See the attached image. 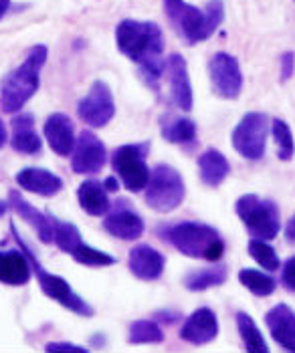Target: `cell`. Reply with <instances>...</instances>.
I'll use <instances>...</instances> for the list:
<instances>
[{
  "label": "cell",
  "mask_w": 295,
  "mask_h": 353,
  "mask_svg": "<svg viewBox=\"0 0 295 353\" xmlns=\"http://www.w3.org/2000/svg\"><path fill=\"white\" fill-rule=\"evenodd\" d=\"M235 210L255 239L273 241L281 230V218L273 200H263L257 194H245L237 200Z\"/></svg>",
  "instance_id": "7"
},
{
  "label": "cell",
  "mask_w": 295,
  "mask_h": 353,
  "mask_svg": "<svg viewBox=\"0 0 295 353\" xmlns=\"http://www.w3.org/2000/svg\"><path fill=\"white\" fill-rule=\"evenodd\" d=\"M237 329H239V335H241L242 343H245V350L251 353H267L269 347L259 331V327L255 325L253 317L249 313H237Z\"/></svg>",
  "instance_id": "27"
},
{
  "label": "cell",
  "mask_w": 295,
  "mask_h": 353,
  "mask_svg": "<svg viewBox=\"0 0 295 353\" xmlns=\"http://www.w3.org/2000/svg\"><path fill=\"white\" fill-rule=\"evenodd\" d=\"M10 130H12V137H10V145L15 152L25 154V156H37L43 150V141L41 136L35 132V115L23 111L17 113L10 121Z\"/></svg>",
  "instance_id": "19"
},
{
  "label": "cell",
  "mask_w": 295,
  "mask_h": 353,
  "mask_svg": "<svg viewBox=\"0 0 295 353\" xmlns=\"http://www.w3.org/2000/svg\"><path fill=\"white\" fill-rule=\"evenodd\" d=\"M218 335V319L211 307L196 309L180 329V339L194 345H204L215 341Z\"/></svg>",
  "instance_id": "17"
},
{
  "label": "cell",
  "mask_w": 295,
  "mask_h": 353,
  "mask_svg": "<svg viewBox=\"0 0 295 353\" xmlns=\"http://www.w3.org/2000/svg\"><path fill=\"white\" fill-rule=\"evenodd\" d=\"M285 239L295 243V216L292 218V220L287 222V226H285Z\"/></svg>",
  "instance_id": "38"
},
{
  "label": "cell",
  "mask_w": 295,
  "mask_h": 353,
  "mask_svg": "<svg viewBox=\"0 0 295 353\" xmlns=\"http://www.w3.org/2000/svg\"><path fill=\"white\" fill-rule=\"evenodd\" d=\"M156 319L162 321V323L172 325V323H176V321L180 319V313H176V311H158V313H156Z\"/></svg>",
  "instance_id": "37"
},
{
  "label": "cell",
  "mask_w": 295,
  "mask_h": 353,
  "mask_svg": "<svg viewBox=\"0 0 295 353\" xmlns=\"http://www.w3.org/2000/svg\"><path fill=\"white\" fill-rule=\"evenodd\" d=\"M115 45L120 53L134 61L140 69L144 83L158 91L160 79L166 71L164 53V34L162 28L152 21L126 19L115 27Z\"/></svg>",
  "instance_id": "1"
},
{
  "label": "cell",
  "mask_w": 295,
  "mask_h": 353,
  "mask_svg": "<svg viewBox=\"0 0 295 353\" xmlns=\"http://www.w3.org/2000/svg\"><path fill=\"white\" fill-rule=\"evenodd\" d=\"M8 202H10L12 210L23 218L28 226L35 228V232H37V236L41 239V243H45V245L55 243L53 214H45V212L37 210V208H35L19 190L8 192Z\"/></svg>",
  "instance_id": "16"
},
{
  "label": "cell",
  "mask_w": 295,
  "mask_h": 353,
  "mask_svg": "<svg viewBox=\"0 0 295 353\" xmlns=\"http://www.w3.org/2000/svg\"><path fill=\"white\" fill-rule=\"evenodd\" d=\"M239 281L242 287H247L255 297H269L275 291V279L257 269H242L239 272Z\"/></svg>",
  "instance_id": "28"
},
{
  "label": "cell",
  "mask_w": 295,
  "mask_h": 353,
  "mask_svg": "<svg viewBox=\"0 0 295 353\" xmlns=\"http://www.w3.org/2000/svg\"><path fill=\"white\" fill-rule=\"evenodd\" d=\"M47 352H87V347H81L75 343H67V341H53V343H47L45 347Z\"/></svg>",
  "instance_id": "36"
},
{
  "label": "cell",
  "mask_w": 295,
  "mask_h": 353,
  "mask_svg": "<svg viewBox=\"0 0 295 353\" xmlns=\"http://www.w3.org/2000/svg\"><path fill=\"white\" fill-rule=\"evenodd\" d=\"M160 134L166 141L176 145H190L196 141V123L190 117L166 115L160 121Z\"/></svg>",
  "instance_id": "25"
},
{
  "label": "cell",
  "mask_w": 295,
  "mask_h": 353,
  "mask_svg": "<svg viewBox=\"0 0 295 353\" xmlns=\"http://www.w3.org/2000/svg\"><path fill=\"white\" fill-rule=\"evenodd\" d=\"M10 232H12V236H15V241L19 243L21 246V250H25V254L28 256V261H30V267H32V274L37 276V281H39V285H41V289H43V293L49 297V299L57 301L61 307H65L67 311H71V313H75V315H79V317H93V307L87 303L85 299H81L79 295L73 291V287L63 279V276H59V274H53L51 271H47L41 263H39V259H37V254L28 248V245L23 241V236L19 234V230H17V226H15V222H10Z\"/></svg>",
  "instance_id": "5"
},
{
  "label": "cell",
  "mask_w": 295,
  "mask_h": 353,
  "mask_svg": "<svg viewBox=\"0 0 295 353\" xmlns=\"http://www.w3.org/2000/svg\"><path fill=\"white\" fill-rule=\"evenodd\" d=\"M249 254L259 263V267H263V269L269 272H275L281 267L275 248L271 245H267L265 241H261V239H253V241L249 243Z\"/></svg>",
  "instance_id": "33"
},
{
  "label": "cell",
  "mask_w": 295,
  "mask_h": 353,
  "mask_svg": "<svg viewBox=\"0 0 295 353\" xmlns=\"http://www.w3.org/2000/svg\"><path fill=\"white\" fill-rule=\"evenodd\" d=\"M53 226H55V245L59 246V250L71 254L77 246L83 243L81 239L79 228L73 224V222H65V220H59L53 216Z\"/></svg>",
  "instance_id": "29"
},
{
  "label": "cell",
  "mask_w": 295,
  "mask_h": 353,
  "mask_svg": "<svg viewBox=\"0 0 295 353\" xmlns=\"http://www.w3.org/2000/svg\"><path fill=\"white\" fill-rule=\"evenodd\" d=\"M77 115L89 128H106L115 115L113 93L106 81H93L87 95L77 103Z\"/></svg>",
  "instance_id": "10"
},
{
  "label": "cell",
  "mask_w": 295,
  "mask_h": 353,
  "mask_svg": "<svg viewBox=\"0 0 295 353\" xmlns=\"http://www.w3.org/2000/svg\"><path fill=\"white\" fill-rule=\"evenodd\" d=\"M108 162V150L106 143L89 130H83L77 137V143L71 154V170L75 174L93 176L104 170Z\"/></svg>",
  "instance_id": "12"
},
{
  "label": "cell",
  "mask_w": 295,
  "mask_h": 353,
  "mask_svg": "<svg viewBox=\"0 0 295 353\" xmlns=\"http://www.w3.org/2000/svg\"><path fill=\"white\" fill-rule=\"evenodd\" d=\"M213 89L220 99H237L242 91V73L239 61L229 53L213 54L209 63Z\"/></svg>",
  "instance_id": "11"
},
{
  "label": "cell",
  "mask_w": 295,
  "mask_h": 353,
  "mask_svg": "<svg viewBox=\"0 0 295 353\" xmlns=\"http://www.w3.org/2000/svg\"><path fill=\"white\" fill-rule=\"evenodd\" d=\"M104 228L113 239L137 241V239H142L146 224L126 200H117L115 206L109 208V212L104 218Z\"/></svg>",
  "instance_id": "13"
},
{
  "label": "cell",
  "mask_w": 295,
  "mask_h": 353,
  "mask_svg": "<svg viewBox=\"0 0 295 353\" xmlns=\"http://www.w3.org/2000/svg\"><path fill=\"white\" fill-rule=\"evenodd\" d=\"M229 276V271L225 265H216L211 269H200V271H194L188 274L184 279V287L192 293H200V291H207L211 287H220Z\"/></svg>",
  "instance_id": "26"
},
{
  "label": "cell",
  "mask_w": 295,
  "mask_h": 353,
  "mask_svg": "<svg viewBox=\"0 0 295 353\" xmlns=\"http://www.w3.org/2000/svg\"><path fill=\"white\" fill-rule=\"evenodd\" d=\"M43 134H45L47 141H49V148L53 150L57 156L67 158V156L73 154V148L77 143V139H75V125H73V121H71V117L67 113H61V111L51 113L45 119Z\"/></svg>",
  "instance_id": "14"
},
{
  "label": "cell",
  "mask_w": 295,
  "mask_h": 353,
  "mask_svg": "<svg viewBox=\"0 0 295 353\" xmlns=\"http://www.w3.org/2000/svg\"><path fill=\"white\" fill-rule=\"evenodd\" d=\"M271 134H273L275 145H277V158H279L281 162H289L295 154L294 134H292L289 125H287L283 119H273V123H271Z\"/></svg>",
  "instance_id": "30"
},
{
  "label": "cell",
  "mask_w": 295,
  "mask_h": 353,
  "mask_svg": "<svg viewBox=\"0 0 295 353\" xmlns=\"http://www.w3.org/2000/svg\"><path fill=\"white\" fill-rule=\"evenodd\" d=\"M71 256H73L79 265H85V267H111V265L117 263L115 256H111V254L104 252V250H97V248H93V246L85 245V243H81V245L71 252Z\"/></svg>",
  "instance_id": "32"
},
{
  "label": "cell",
  "mask_w": 295,
  "mask_h": 353,
  "mask_svg": "<svg viewBox=\"0 0 295 353\" xmlns=\"http://www.w3.org/2000/svg\"><path fill=\"white\" fill-rule=\"evenodd\" d=\"M32 276L30 261L25 250H0V283L23 287Z\"/></svg>",
  "instance_id": "22"
},
{
  "label": "cell",
  "mask_w": 295,
  "mask_h": 353,
  "mask_svg": "<svg viewBox=\"0 0 295 353\" xmlns=\"http://www.w3.org/2000/svg\"><path fill=\"white\" fill-rule=\"evenodd\" d=\"M47 63V47L37 45L30 49L27 59L0 81V109L4 113H19L39 91L41 69Z\"/></svg>",
  "instance_id": "3"
},
{
  "label": "cell",
  "mask_w": 295,
  "mask_h": 353,
  "mask_svg": "<svg viewBox=\"0 0 295 353\" xmlns=\"http://www.w3.org/2000/svg\"><path fill=\"white\" fill-rule=\"evenodd\" d=\"M128 267L140 281H158L166 269V259L154 246L135 245L130 250Z\"/></svg>",
  "instance_id": "18"
},
{
  "label": "cell",
  "mask_w": 295,
  "mask_h": 353,
  "mask_svg": "<svg viewBox=\"0 0 295 353\" xmlns=\"http://www.w3.org/2000/svg\"><path fill=\"white\" fill-rule=\"evenodd\" d=\"M117 180H120V178H113V176H111V178H108V180L104 182L106 190H108V192H117V190H120V182H117Z\"/></svg>",
  "instance_id": "39"
},
{
  "label": "cell",
  "mask_w": 295,
  "mask_h": 353,
  "mask_svg": "<svg viewBox=\"0 0 295 353\" xmlns=\"http://www.w3.org/2000/svg\"><path fill=\"white\" fill-rule=\"evenodd\" d=\"M6 139H8V134H6V125L2 123V119H0V150L6 145Z\"/></svg>",
  "instance_id": "40"
},
{
  "label": "cell",
  "mask_w": 295,
  "mask_h": 353,
  "mask_svg": "<svg viewBox=\"0 0 295 353\" xmlns=\"http://www.w3.org/2000/svg\"><path fill=\"white\" fill-rule=\"evenodd\" d=\"M164 12L188 45L207 41L225 21L222 0H209L204 8H196L187 0H164Z\"/></svg>",
  "instance_id": "2"
},
{
  "label": "cell",
  "mask_w": 295,
  "mask_h": 353,
  "mask_svg": "<svg viewBox=\"0 0 295 353\" xmlns=\"http://www.w3.org/2000/svg\"><path fill=\"white\" fill-rule=\"evenodd\" d=\"M128 341L130 343H162L164 331L152 319H137L130 325Z\"/></svg>",
  "instance_id": "31"
},
{
  "label": "cell",
  "mask_w": 295,
  "mask_h": 353,
  "mask_svg": "<svg viewBox=\"0 0 295 353\" xmlns=\"http://www.w3.org/2000/svg\"><path fill=\"white\" fill-rule=\"evenodd\" d=\"M198 174H200L202 184H207L211 188H216L231 174V163L218 150L211 148V150L202 152L200 158H198Z\"/></svg>",
  "instance_id": "24"
},
{
  "label": "cell",
  "mask_w": 295,
  "mask_h": 353,
  "mask_svg": "<svg viewBox=\"0 0 295 353\" xmlns=\"http://www.w3.org/2000/svg\"><path fill=\"white\" fill-rule=\"evenodd\" d=\"M108 194L99 180H85L77 188V202L89 216H106L111 208Z\"/></svg>",
  "instance_id": "23"
},
{
  "label": "cell",
  "mask_w": 295,
  "mask_h": 353,
  "mask_svg": "<svg viewBox=\"0 0 295 353\" xmlns=\"http://www.w3.org/2000/svg\"><path fill=\"white\" fill-rule=\"evenodd\" d=\"M187 196V186L182 180V174L168 165V163H158L150 172V180L146 186V204L154 212H172L176 210Z\"/></svg>",
  "instance_id": "6"
},
{
  "label": "cell",
  "mask_w": 295,
  "mask_h": 353,
  "mask_svg": "<svg viewBox=\"0 0 295 353\" xmlns=\"http://www.w3.org/2000/svg\"><path fill=\"white\" fill-rule=\"evenodd\" d=\"M8 8H10V0H0V21L6 17Z\"/></svg>",
  "instance_id": "41"
},
{
  "label": "cell",
  "mask_w": 295,
  "mask_h": 353,
  "mask_svg": "<svg viewBox=\"0 0 295 353\" xmlns=\"http://www.w3.org/2000/svg\"><path fill=\"white\" fill-rule=\"evenodd\" d=\"M265 323L271 337L287 352H295V313L285 303L275 305L267 315Z\"/></svg>",
  "instance_id": "20"
},
{
  "label": "cell",
  "mask_w": 295,
  "mask_h": 353,
  "mask_svg": "<svg viewBox=\"0 0 295 353\" xmlns=\"http://www.w3.org/2000/svg\"><path fill=\"white\" fill-rule=\"evenodd\" d=\"M295 71V53L287 51L281 54V83H285L287 79H292Z\"/></svg>",
  "instance_id": "34"
},
{
  "label": "cell",
  "mask_w": 295,
  "mask_h": 353,
  "mask_svg": "<svg viewBox=\"0 0 295 353\" xmlns=\"http://www.w3.org/2000/svg\"><path fill=\"white\" fill-rule=\"evenodd\" d=\"M12 206H10V202H6V200H0V218L4 216L8 210H10Z\"/></svg>",
  "instance_id": "42"
},
{
  "label": "cell",
  "mask_w": 295,
  "mask_h": 353,
  "mask_svg": "<svg viewBox=\"0 0 295 353\" xmlns=\"http://www.w3.org/2000/svg\"><path fill=\"white\" fill-rule=\"evenodd\" d=\"M17 184L23 190L45 196V198H51L63 190V180L45 168H23L17 174Z\"/></svg>",
  "instance_id": "21"
},
{
  "label": "cell",
  "mask_w": 295,
  "mask_h": 353,
  "mask_svg": "<svg viewBox=\"0 0 295 353\" xmlns=\"http://www.w3.org/2000/svg\"><path fill=\"white\" fill-rule=\"evenodd\" d=\"M148 152H150V143L142 141V143L120 145L111 154V168L117 174V178L122 180L126 190H146L148 180H150V170H148V163H146Z\"/></svg>",
  "instance_id": "8"
},
{
  "label": "cell",
  "mask_w": 295,
  "mask_h": 353,
  "mask_svg": "<svg viewBox=\"0 0 295 353\" xmlns=\"http://www.w3.org/2000/svg\"><path fill=\"white\" fill-rule=\"evenodd\" d=\"M166 73H168L172 101L182 111H190L192 101H194V93H192V85H190L187 59L180 53L170 54L166 59Z\"/></svg>",
  "instance_id": "15"
},
{
  "label": "cell",
  "mask_w": 295,
  "mask_h": 353,
  "mask_svg": "<svg viewBox=\"0 0 295 353\" xmlns=\"http://www.w3.org/2000/svg\"><path fill=\"white\" fill-rule=\"evenodd\" d=\"M283 285L289 289V291H295V256H289L283 265Z\"/></svg>",
  "instance_id": "35"
},
{
  "label": "cell",
  "mask_w": 295,
  "mask_h": 353,
  "mask_svg": "<svg viewBox=\"0 0 295 353\" xmlns=\"http://www.w3.org/2000/svg\"><path fill=\"white\" fill-rule=\"evenodd\" d=\"M160 236L178 252L187 254L190 259L216 263L225 254V241L218 234V230L202 222H192V220L176 222L160 230Z\"/></svg>",
  "instance_id": "4"
},
{
  "label": "cell",
  "mask_w": 295,
  "mask_h": 353,
  "mask_svg": "<svg viewBox=\"0 0 295 353\" xmlns=\"http://www.w3.org/2000/svg\"><path fill=\"white\" fill-rule=\"evenodd\" d=\"M269 134V117L259 111H249L233 132V148L235 152L257 162L265 156V143Z\"/></svg>",
  "instance_id": "9"
}]
</instances>
